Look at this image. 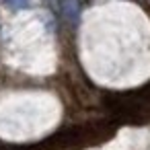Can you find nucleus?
<instances>
[{
	"label": "nucleus",
	"instance_id": "nucleus-1",
	"mask_svg": "<svg viewBox=\"0 0 150 150\" xmlns=\"http://www.w3.org/2000/svg\"><path fill=\"white\" fill-rule=\"evenodd\" d=\"M117 113L132 123H146L150 121V86L117 101Z\"/></svg>",
	"mask_w": 150,
	"mask_h": 150
},
{
	"label": "nucleus",
	"instance_id": "nucleus-2",
	"mask_svg": "<svg viewBox=\"0 0 150 150\" xmlns=\"http://www.w3.org/2000/svg\"><path fill=\"white\" fill-rule=\"evenodd\" d=\"M60 4H62V13H64L66 21L76 25L80 19V2L78 0H60Z\"/></svg>",
	"mask_w": 150,
	"mask_h": 150
},
{
	"label": "nucleus",
	"instance_id": "nucleus-3",
	"mask_svg": "<svg viewBox=\"0 0 150 150\" xmlns=\"http://www.w3.org/2000/svg\"><path fill=\"white\" fill-rule=\"evenodd\" d=\"M4 4L13 11H23V8L31 6V0H4Z\"/></svg>",
	"mask_w": 150,
	"mask_h": 150
}]
</instances>
